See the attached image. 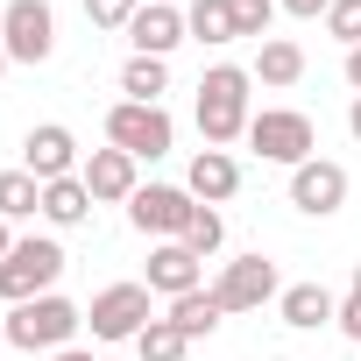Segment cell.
Returning <instances> with one entry per match:
<instances>
[{
    "label": "cell",
    "mask_w": 361,
    "mask_h": 361,
    "mask_svg": "<svg viewBox=\"0 0 361 361\" xmlns=\"http://www.w3.org/2000/svg\"><path fill=\"white\" fill-rule=\"evenodd\" d=\"M149 319H156V312H149V283H106V290L92 298V312H85L92 340H135Z\"/></svg>",
    "instance_id": "ba28073f"
},
{
    "label": "cell",
    "mask_w": 361,
    "mask_h": 361,
    "mask_svg": "<svg viewBox=\"0 0 361 361\" xmlns=\"http://www.w3.org/2000/svg\"><path fill=\"white\" fill-rule=\"evenodd\" d=\"M15 255V220H0V262Z\"/></svg>",
    "instance_id": "f546056e"
},
{
    "label": "cell",
    "mask_w": 361,
    "mask_h": 361,
    "mask_svg": "<svg viewBox=\"0 0 361 361\" xmlns=\"http://www.w3.org/2000/svg\"><path fill=\"white\" fill-rule=\"evenodd\" d=\"M0 347H8V326H0Z\"/></svg>",
    "instance_id": "8d00e7d4"
},
{
    "label": "cell",
    "mask_w": 361,
    "mask_h": 361,
    "mask_svg": "<svg viewBox=\"0 0 361 361\" xmlns=\"http://www.w3.org/2000/svg\"><path fill=\"white\" fill-rule=\"evenodd\" d=\"M142 15V0H85V22L92 29H128Z\"/></svg>",
    "instance_id": "4316f807"
},
{
    "label": "cell",
    "mask_w": 361,
    "mask_h": 361,
    "mask_svg": "<svg viewBox=\"0 0 361 361\" xmlns=\"http://www.w3.org/2000/svg\"><path fill=\"white\" fill-rule=\"evenodd\" d=\"M326 36H340L347 50H361V0H333V8H326Z\"/></svg>",
    "instance_id": "484cf974"
},
{
    "label": "cell",
    "mask_w": 361,
    "mask_h": 361,
    "mask_svg": "<svg viewBox=\"0 0 361 361\" xmlns=\"http://www.w3.org/2000/svg\"><path fill=\"white\" fill-rule=\"evenodd\" d=\"M255 78H262V85H276V92H283V85H298V78H305V50H298L290 36L255 43Z\"/></svg>",
    "instance_id": "ac0fdd59"
},
{
    "label": "cell",
    "mask_w": 361,
    "mask_h": 361,
    "mask_svg": "<svg viewBox=\"0 0 361 361\" xmlns=\"http://www.w3.org/2000/svg\"><path fill=\"white\" fill-rule=\"evenodd\" d=\"M185 29H192V43H234V0H192L185 8Z\"/></svg>",
    "instance_id": "44dd1931"
},
{
    "label": "cell",
    "mask_w": 361,
    "mask_h": 361,
    "mask_svg": "<svg viewBox=\"0 0 361 361\" xmlns=\"http://www.w3.org/2000/svg\"><path fill=\"white\" fill-rule=\"evenodd\" d=\"M347 135L361 142V92H354V106H347Z\"/></svg>",
    "instance_id": "1f68e13d"
},
{
    "label": "cell",
    "mask_w": 361,
    "mask_h": 361,
    "mask_svg": "<svg viewBox=\"0 0 361 361\" xmlns=\"http://www.w3.org/2000/svg\"><path fill=\"white\" fill-rule=\"evenodd\" d=\"M177 333H185V340H206L220 319H227V305L213 298V290H185V298H170V312H163Z\"/></svg>",
    "instance_id": "e0dca14e"
},
{
    "label": "cell",
    "mask_w": 361,
    "mask_h": 361,
    "mask_svg": "<svg viewBox=\"0 0 361 361\" xmlns=\"http://www.w3.org/2000/svg\"><path fill=\"white\" fill-rule=\"evenodd\" d=\"M106 142H114V149H128L135 163H156V156H170L177 128H170V114H163V106L114 99V106H106Z\"/></svg>",
    "instance_id": "277c9868"
},
{
    "label": "cell",
    "mask_w": 361,
    "mask_h": 361,
    "mask_svg": "<svg viewBox=\"0 0 361 361\" xmlns=\"http://www.w3.org/2000/svg\"><path fill=\"white\" fill-rule=\"evenodd\" d=\"M121 92L142 99V106H163V92H170V57H128V64H121Z\"/></svg>",
    "instance_id": "d6986e66"
},
{
    "label": "cell",
    "mask_w": 361,
    "mask_h": 361,
    "mask_svg": "<svg viewBox=\"0 0 361 361\" xmlns=\"http://www.w3.org/2000/svg\"><path fill=\"white\" fill-rule=\"evenodd\" d=\"M22 170L36 177V185H57V177H78V135L64 121H43L22 135Z\"/></svg>",
    "instance_id": "8fae6325"
},
{
    "label": "cell",
    "mask_w": 361,
    "mask_h": 361,
    "mask_svg": "<svg viewBox=\"0 0 361 361\" xmlns=\"http://www.w3.org/2000/svg\"><path fill=\"white\" fill-rule=\"evenodd\" d=\"M149 8H177V0H149Z\"/></svg>",
    "instance_id": "d590c367"
},
{
    "label": "cell",
    "mask_w": 361,
    "mask_h": 361,
    "mask_svg": "<svg viewBox=\"0 0 361 361\" xmlns=\"http://www.w3.org/2000/svg\"><path fill=\"white\" fill-rule=\"evenodd\" d=\"M213 298H220L227 312H262L269 298H283V283H276V262H269V255H234V262L220 269Z\"/></svg>",
    "instance_id": "9c48e42d"
},
{
    "label": "cell",
    "mask_w": 361,
    "mask_h": 361,
    "mask_svg": "<svg viewBox=\"0 0 361 361\" xmlns=\"http://www.w3.org/2000/svg\"><path fill=\"white\" fill-rule=\"evenodd\" d=\"M248 85H255V71H241V64H213L199 78V135H206V149H227V142L248 135V121H255Z\"/></svg>",
    "instance_id": "6da1fadb"
},
{
    "label": "cell",
    "mask_w": 361,
    "mask_h": 361,
    "mask_svg": "<svg viewBox=\"0 0 361 361\" xmlns=\"http://www.w3.org/2000/svg\"><path fill=\"white\" fill-rule=\"evenodd\" d=\"M0 71H8V43H0Z\"/></svg>",
    "instance_id": "e575fe53"
},
{
    "label": "cell",
    "mask_w": 361,
    "mask_h": 361,
    "mask_svg": "<svg viewBox=\"0 0 361 361\" xmlns=\"http://www.w3.org/2000/svg\"><path fill=\"white\" fill-rule=\"evenodd\" d=\"M85 213H92L85 177H57V185H43V220H50V227H78Z\"/></svg>",
    "instance_id": "ffe728a7"
},
{
    "label": "cell",
    "mask_w": 361,
    "mask_h": 361,
    "mask_svg": "<svg viewBox=\"0 0 361 361\" xmlns=\"http://www.w3.org/2000/svg\"><path fill=\"white\" fill-rule=\"evenodd\" d=\"M0 43H8V64H43V57L57 50L50 0H8V15H0Z\"/></svg>",
    "instance_id": "52a82bcc"
},
{
    "label": "cell",
    "mask_w": 361,
    "mask_h": 361,
    "mask_svg": "<svg viewBox=\"0 0 361 361\" xmlns=\"http://www.w3.org/2000/svg\"><path fill=\"white\" fill-rule=\"evenodd\" d=\"M0 326H8V347H22V354H36V347H43V354H64V347H71V333L85 326V312H78L71 298H57V290H50V298L15 305Z\"/></svg>",
    "instance_id": "7a4b0ae2"
},
{
    "label": "cell",
    "mask_w": 361,
    "mask_h": 361,
    "mask_svg": "<svg viewBox=\"0 0 361 361\" xmlns=\"http://www.w3.org/2000/svg\"><path fill=\"white\" fill-rule=\"evenodd\" d=\"M149 290H163V298L206 290V262H199L185 241H156V248H149Z\"/></svg>",
    "instance_id": "4fadbf2b"
},
{
    "label": "cell",
    "mask_w": 361,
    "mask_h": 361,
    "mask_svg": "<svg viewBox=\"0 0 361 361\" xmlns=\"http://www.w3.org/2000/svg\"><path fill=\"white\" fill-rule=\"evenodd\" d=\"M269 22H276V0H234V36L269 43Z\"/></svg>",
    "instance_id": "d4e9b609"
},
{
    "label": "cell",
    "mask_w": 361,
    "mask_h": 361,
    "mask_svg": "<svg viewBox=\"0 0 361 361\" xmlns=\"http://www.w3.org/2000/svg\"><path fill=\"white\" fill-rule=\"evenodd\" d=\"M290 206H298L305 220H333V213L347 206V170H340L333 156L298 163V170H290Z\"/></svg>",
    "instance_id": "30bf717a"
},
{
    "label": "cell",
    "mask_w": 361,
    "mask_h": 361,
    "mask_svg": "<svg viewBox=\"0 0 361 361\" xmlns=\"http://www.w3.org/2000/svg\"><path fill=\"white\" fill-rule=\"evenodd\" d=\"M333 326H340V333L361 347V298H354V290H347V305H340V319H333Z\"/></svg>",
    "instance_id": "83f0119b"
},
{
    "label": "cell",
    "mask_w": 361,
    "mask_h": 361,
    "mask_svg": "<svg viewBox=\"0 0 361 361\" xmlns=\"http://www.w3.org/2000/svg\"><path fill=\"white\" fill-rule=\"evenodd\" d=\"M135 354H142V361H185V354H192V340L177 333L170 319H149V326L135 333Z\"/></svg>",
    "instance_id": "603a6c76"
},
{
    "label": "cell",
    "mask_w": 361,
    "mask_h": 361,
    "mask_svg": "<svg viewBox=\"0 0 361 361\" xmlns=\"http://www.w3.org/2000/svg\"><path fill=\"white\" fill-rule=\"evenodd\" d=\"M347 85L361 92V50H347Z\"/></svg>",
    "instance_id": "4dcf8cb0"
},
{
    "label": "cell",
    "mask_w": 361,
    "mask_h": 361,
    "mask_svg": "<svg viewBox=\"0 0 361 361\" xmlns=\"http://www.w3.org/2000/svg\"><path fill=\"white\" fill-rule=\"evenodd\" d=\"M185 36H192V29H185V15H177V8H149V0H142V15L128 22V43H135V57H170Z\"/></svg>",
    "instance_id": "9a60e30c"
},
{
    "label": "cell",
    "mask_w": 361,
    "mask_h": 361,
    "mask_svg": "<svg viewBox=\"0 0 361 361\" xmlns=\"http://www.w3.org/2000/svg\"><path fill=\"white\" fill-rule=\"evenodd\" d=\"M276 8H283V15H298V22H319L333 0H276Z\"/></svg>",
    "instance_id": "f1b7e54d"
},
{
    "label": "cell",
    "mask_w": 361,
    "mask_h": 361,
    "mask_svg": "<svg viewBox=\"0 0 361 361\" xmlns=\"http://www.w3.org/2000/svg\"><path fill=\"white\" fill-rule=\"evenodd\" d=\"M50 361H92V354H85V347H64V354H50Z\"/></svg>",
    "instance_id": "d6a6232c"
},
{
    "label": "cell",
    "mask_w": 361,
    "mask_h": 361,
    "mask_svg": "<svg viewBox=\"0 0 361 361\" xmlns=\"http://www.w3.org/2000/svg\"><path fill=\"white\" fill-rule=\"evenodd\" d=\"M57 276H64V248H57L50 234H29V241H15V255H8V262H0V298H8V305L50 298V290H57Z\"/></svg>",
    "instance_id": "3957f363"
},
{
    "label": "cell",
    "mask_w": 361,
    "mask_h": 361,
    "mask_svg": "<svg viewBox=\"0 0 361 361\" xmlns=\"http://www.w3.org/2000/svg\"><path fill=\"white\" fill-rule=\"evenodd\" d=\"M276 312H283V326H290V333H319V326H333V319H340V305H333V290H326V283H290V290L276 298Z\"/></svg>",
    "instance_id": "2e32d148"
},
{
    "label": "cell",
    "mask_w": 361,
    "mask_h": 361,
    "mask_svg": "<svg viewBox=\"0 0 361 361\" xmlns=\"http://www.w3.org/2000/svg\"><path fill=\"white\" fill-rule=\"evenodd\" d=\"M43 213V185L29 170H0V220H36Z\"/></svg>",
    "instance_id": "7402d4cb"
},
{
    "label": "cell",
    "mask_w": 361,
    "mask_h": 361,
    "mask_svg": "<svg viewBox=\"0 0 361 361\" xmlns=\"http://www.w3.org/2000/svg\"><path fill=\"white\" fill-rule=\"evenodd\" d=\"M185 192H192L199 206H227V199L241 192V163H234L227 149H199L192 170H185Z\"/></svg>",
    "instance_id": "5bb4252c"
},
{
    "label": "cell",
    "mask_w": 361,
    "mask_h": 361,
    "mask_svg": "<svg viewBox=\"0 0 361 361\" xmlns=\"http://www.w3.org/2000/svg\"><path fill=\"white\" fill-rule=\"evenodd\" d=\"M354 298H361V262H354Z\"/></svg>",
    "instance_id": "836d02e7"
},
{
    "label": "cell",
    "mask_w": 361,
    "mask_h": 361,
    "mask_svg": "<svg viewBox=\"0 0 361 361\" xmlns=\"http://www.w3.org/2000/svg\"><path fill=\"white\" fill-rule=\"evenodd\" d=\"M192 213H199V199H192L185 185H142V192L128 199V227H135V234H156V241H185Z\"/></svg>",
    "instance_id": "8992f818"
},
{
    "label": "cell",
    "mask_w": 361,
    "mask_h": 361,
    "mask_svg": "<svg viewBox=\"0 0 361 361\" xmlns=\"http://www.w3.org/2000/svg\"><path fill=\"white\" fill-rule=\"evenodd\" d=\"M78 177H85V192H92V206H128L135 192H142V177H135V156L128 149H92L85 163H78Z\"/></svg>",
    "instance_id": "7c38bea8"
},
{
    "label": "cell",
    "mask_w": 361,
    "mask_h": 361,
    "mask_svg": "<svg viewBox=\"0 0 361 361\" xmlns=\"http://www.w3.org/2000/svg\"><path fill=\"white\" fill-rule=\"evenodd\" d=\"M312 121L298 114V106H262L255 121H248V149L262 156V163H283V170H298V163H312Z\"/></svg>",
    "instance_id": "5b68a950"
},
{
    "label": "cell",
    "mask_w": 361,
    "mask_h": 361,
    "mask_svg": "<svg viewBox=\"0 0 361 361\" xmlns=\"http://www.w3.org/2000/svg\"><path fill=\"white\" fill-rule=\"evenodd\" d=\"M220 241H227V220H220L213 206H199V213H192V227H185V248H192V255L206 262V255H213Z\"/></svg>",
    "instance_id": "cb8c5ba5"
}]
</instances>
